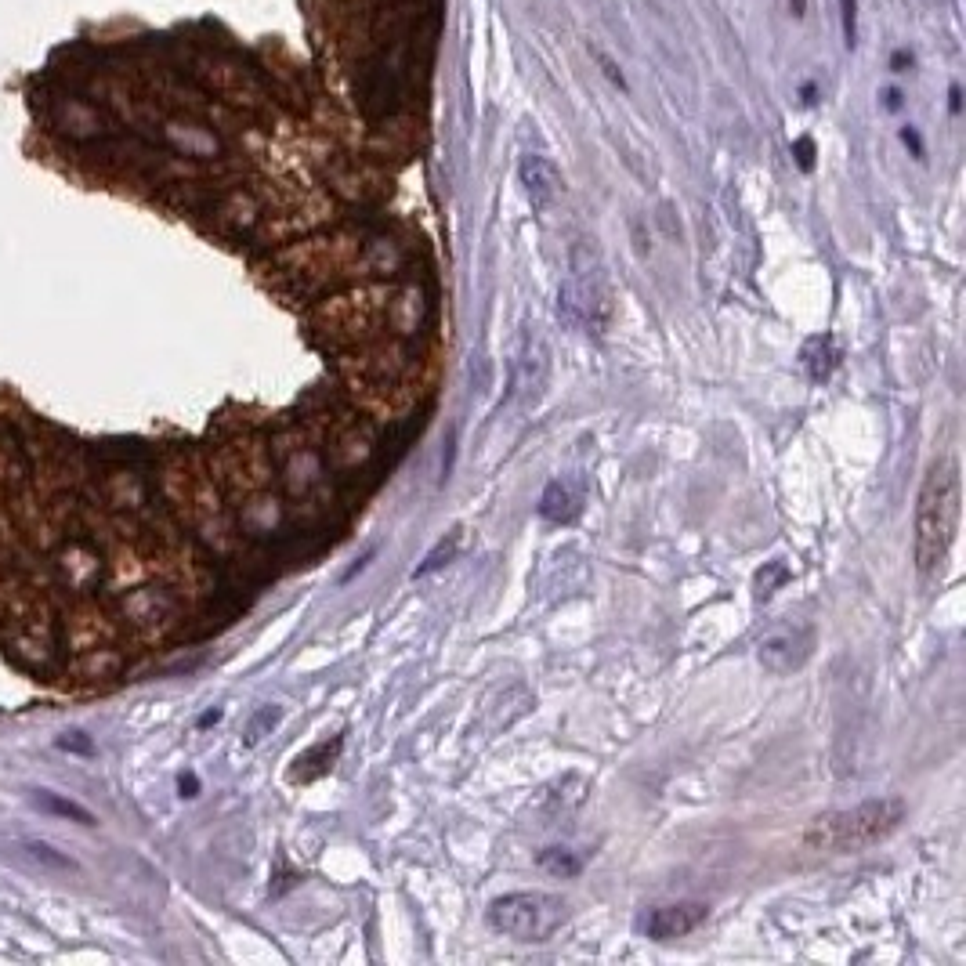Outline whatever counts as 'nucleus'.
<instances>
[{"mask_svg": "<svg viewBox=\"0 0 966 966\" xmlns=\"http://www.w3.org/2000/svg\"><path fill=\"white\" fill-rule=\"evenodd\" d=\"M905 815H909V807L901 796H876V800H862V804L843 807V811L818 815L807 825L804 843L829 854L865 851V847H876V843L898 833Z\"/></svg>", "mask_w": 966, "mask_h": 966, "instance_id": "f03ea898", "label": "nucleus"}, {"mask_svg": "<svg viewBox=\"0 0 966 966\" xmlns=\"http://www.w3.org/2000/svg\"><path fill=\"white\" fill-rule=\"evenodd\" d=\"M337 753H341V739H333V742H319V746L308 749L304 757H297V768H301V764H312V768H304L297 778H304V782H308V778H315V775H326V771L333 768V760H337Z\"/></svg>", "mask_w": 966, "mask_h": 966, "instance_id": "4468645a", "label": "nucleus"}, {"mask_svg": "<svg viewBox=\"0 0 966 966\" xmlns=\"http://www.w3.org/2000/svg\"><path fill=\"white\" fill-rule=\"evenodd\" d=\"M26 851H29V858H37V862L51 865V869H76L73 858H66V854H58L55 847H48V843H40V840H29V843H26Z\"/></svg>", "mask_w": 966, "mask_h": 966, "instance_id": "f3484780", "label": "nucleus"}, {"mask_svg": "<svg viewBox=\"0 0 966 966\" xmlns=\"http://www.w3.org/2000/svg\"><path fill=\"white\" fill-rule=\"evenodd\" d=\"M275 720H279V710H272V706H268V710H261L254 720H250V728H247V742H250V746H254V742L261 739V735H265L268 728H272Z\"/></svg>", "mask_w": 966, "mask_h": 966, "instance_id": "6ab92c4d", "label": "nucleus"}, {"mask_svg": "<svg viewBox=\"0 0 966 966\" xmlns=\"http://www.w3.org/2000/svg\"><path fill=\"white\" fill-rule=\"evenodd\" d=\"M398 44H388L384 55H377L362 73L359 102L370 113V120H384L395 109L398 87H402V58H398Z\"/></svg>", "mask_w": 966, "mask_h": 966, "instance_id": "423d86ee", "label": "nucleus"}, {"mask_svg": "<svg viewBox=\"0 0 966 966\" xmlns=\"http://www.w3.org/2000/svg\"><path fill=\"white\" fill-rule=\"evenodd\" d=\"M460 547H464V529H453L449 536H442V540L435 543V550L427 554L424 565H420V569L413 572V576L420 579V576H431V572H438L442 565H449V561H453L456 554H460Z\"/></svg>", "mask_w": 966, "mask_h": 966, "instance_id": "ddd939ff", "label": "nucleus"}, {"mask_svg": "<svg viewBox=\"0 0 966 966\" xmlns=\"http://www.w3.org/2000/svg\"><path fill=\"white\" fill-rule=\"evenodd\" d=\"M883 102H887V109H898V105H901V91H898V87H891V91H887V98H883Z\"/></svg>", "mask_w": 966, "mask_h": 966, "instance_id": "cd10ccee", "label": "nucleus"}, {"mask_svg": "<svg viewBox=\"0 0 966 966\" xmlns=\"http://www.w3.org/2000/svg\"><path fill=\"white\" fill-rule=\"evenodd\" d=\"M583 511V482L579 478H554L540 496V514L547 521H572Z\"/></svg>", "mask_w": 966, "mask_h": 966, "instance_id": "1a4fd4ad", "label": "nucleus"}, {"mask_svg": "<svg viewBox=\"0 0 966 966\" xmlns=\"http://www.w3.org/2000/svg\"><path fill=\"white\" fill-rule=\"evenodd\" d=\"M811 652H815V630L807 623H775L757 641L760 666L778 677L800 670L811 659Z\"/></svg>", "mask_w": 966, "mask_h": 966, "instance_id": "39448f33", "label": "nucleus"}, {"mask_svg": "<svg viewBox=\"0 0 966 966\" xmlns=\"http://www.w3.org/2000/svg\"><path fill=\"white\" fill-rule=\"evenodd\" d=\"M380 4H398V0H380Z\"/></svg>", "mask_w": 966, "mask_h": 966, "instance_id": "7c9ffc66", "label": "nucleus"}, {"mask_svg": "<svg viewBox=\"0 0 966 966\" xmlns=\"http://www.w3.org/2000/svg\"><path fill=\"white\" fill-rule=\"evenodd\" d=\"M558 315L590 337H601L612 326V315H616L612 283H608L605 265H601V257L590 243L572 247L569 272H565L558 290Z\"/></svg>", "mask_w": 966, "mask_h": 966, "instance_id": "7ed1b4c3", "label": "nucleus"}, {"mask_svg": "<svg viewBox=\"0 0 966 966\" xmlns=\"http://www.w3.org/2000/svg\"><path fill=\"white\" fill-rule=\"evenodd\" d=\"M800 362H804L807 377L815 380V384L829 380V377H833V370H836V362H840L836 341L829 337V333H822V337H811V341L804 344V351H800Z\"/></svg>", "mask_w": 966, "mask_h": 966, "instance_id": "9b49d317", "label": "nucleus"}, {"mask_svg": "<svg viewBox=\"0 0 966 966\" xmlns=\"http://www.w3.org/2000/svg\"><path fill=\"white\" fill-rule=\"evenodd\" d=\"M543 377H547V348L540 344L536 333H525V341L518 348V362H514V388L518 391H540Z\"/></svg>", "mask_w": 966, "mask_h": 966, "instance_id": "9d476101", "label": "nucleus"}, {"mask_svg": "<svg viewBox=\"0 0 966 966\" xmlns=\"http://www.w3.org/2000/svg\"><path fill=\"white\" fill-rule=\"evenodd\" d=\"M710 909L702 901H677V905H659V909L644 912L637 919V934L652 941H677L684 934H692L706 923Z\"/></svg>", "mask_w": 966, "mask_h": 966, "instance_id": "0eeeda50", "label": "nucleus"}, {"mask_svg": "<svg viewBox=\"0 0 966 966\" xmlns=\"http://www.w3.org/2000/svg\"><path fill=\"white\" fill-rule=\"evenodd\" d=\"M793 149H796V160H800V167H804V171H811V160H815V145H811V138H800Z\"/></svg>", "mask_w": 966, "mask_h": 966, "instance_id": "4be33fe9", "label": "nucleus"}, {"mask_svg": "<svg viewBox=\"0 0 966 966\" xmlns=\"http://www.w3.org/2000/svg\"><path fill=\"white\" fill-rule=\"evenodd\" d=\"M815 95H818L815 84H804V91H800V98H804V102H815Z\"/></svg>", "mask_w": 966, "mask_h": 966, "instance_id": "c85d7f7f", "label": "nucleus"}, {"mask_svg": "<svg viewBox=\"0 0 966 966\" xmlns=\"http://www.w3.org/2000/svg\"><path fill=\"white\" fill-rule=\"evenodd\" d=\"M58 749H66V753H80V757H87V753H95V742L87 739L84 731H69V735H62V739H58Z\"/></svg>", "mask_w": 966, "mask_h": 966, "instance_id": "a211bd4d", "label": "nucleus"}, {"mask_svg": "<svg viewBox=\"0 0 966 966\" xmlns=\"http://www.w3.org/2000/svg\"><path fill=\"white\" fill-rule=\"evenodd\" d=\"M789 4H793V15H804L807 11V0H789Z\"/></svg>", "mask_w": 966, "mask_h": 966, "instance_id": "c756f323", "label": "nucleus"}, {"mask_svg": "<svg viewBox=\"0 0 966 966\" xmlns=\"http://www.w3.org/2000/svg\"><path fill=\"white\" fill-rule=\"evenodd\" d=\"M218 720H221V710H210L199 717V728H210V724H218Z\"/></svg>", "mask_w": 966, "mask_h": 966, "instance_id": "bb28decb", "label": "nucleus"}, {"mask_svg": "<svg viewBox=\"0 0 966 966\" xmlns=\"http://www.w3.org/2000/svg\"><path fill=\"white\" fill-rule=\"evenodd\" d=\"M536 862H540V869L554 872V876H579L583 872V862L572 851H565V847H547V851H540Z\"/></svg>", "mask_w": 966, "mask_h": 966, "instance_id": "2eb2a0df", "label": "nucleus"}, {"mask_svg": "<svg viewBox=\"0 0 966 966\" xmlns=\"http://www.w3.org/2000/svg\"><path fill=\"white\" fill-rule=\"evenodd\" d=\"M786 579H789L786 561H768V565L757 572V579H753V587H757V601H768V597L775 594V590L782 587Z\"/></svg>", "mask_w": 966, "mask_h": 966, "instance_id": "dca6fc26", "label": "nucleus"}, {"mask_svg": "<svg viewBox=\"0 0 966 966\" xmlns=\"http://www.w3.org/2000/svg\"><path fill=\"white\" fill-rule=\"evenodd\" d=\"M521 185L529 192L532 207H550L561 192V174L547 156H525L521 160Z\"/></svg>", "mask_w": 966, "mask_h": 966, "instance_id": "6e6552de", "label": "nucleus"}, {"mask_svg": "<svg viewBox=\"0 0 966 966\" xmlns=\"http://www.w3.org/2000/svg\"><path fill=\"white\" fill-rule=\"evenodd\" d=\"M597 66L605 69V76H608V80H612V84L619 87V91H626V76L619 73L616 66H612V58H608V55H601V51H597Z\"/></svg>", "mask_w": 966, "mask_h": 966, "instance_id": "412c9836", "label": "nucleus"}, {"mask_svg": "<svg viewBox=\"0 0 966 966\" xmlns=\"http://www.w3.org/2000/svg\"><path fill=\"white\" fill-rule=\"evenodd\" d=\"M959 105H963V87L952 84V91H948V109H952V113H959Z\"/></svg>", "mask_w": 966, "mask_h": 966, "instance_id": "a878e982", "label": "nucleus"}, {"mask_svg": "<svg viewBox=\"0 0 966 966\" xmlns=\"http://www.w3.org/2000/svg\"><path fill=\"white\" fill-rule=\"evenodd\" d=\"M891 69H894V73H905V69H912V51H894Z\"/></svg>", "mask_w": 966, "mask_h": 966, "instance_id": "b1692460", "label": "nucleus"}, {"mask_svg": "<svg viewBox=\"0 0 966 966\" xmlns=\"http://www.w3.org/2000/svg\"><path fill=\"white\" fill-rule=\"evenodd\" d=\"M33 804L44 807V811H51V815L69 818V822H80V825H91V822H95V815H91L87 807L73 804V800H66V796H55L51 789H33Z\"/></svg>", "mask_w": 966, "mask_h": 966, "instance_id": "f8f14e48", "label": "nucleus"}, {"mask_svg": "<svg viewBox=\"0 0 966 966\" xmlns=\"http://www.w3.org/2000/svg\"><path fill=\"white\" fill-rule=\"evenodd\" d=\"M489 927L514 941H547L569 923V901L543 891L503 894L485 912Z\"/></svg>", "mask_w": 966, "mask_h": 966, "instance_id": "20e7f679", "label": "nucleus"}, {"mask_svg": "<svg viewBox=\"0 0 966 966\" xmlns=\"http://www.w3.org/2000/svg\"><path fill=\"white\" fill-rule=\"evenodd\" d=\"M959 514H963V482H959L956 456H948V460L930 467L916 500L912 554H916V569L923 576L941 572V565L948 561V550H952L959 532Z\"/></svg>", "mask_w": 966, "mask_h": 966, "instance_id": "f257e3e1", "label": "nucleus"}, {"mask_svg": "<svg viewBox=\"0 0 966 966\" xmlns=\"http://www.w3.org/2000/svg\"><path fill=\"white\" fill-rule=\"evenodd\" d=\"M840 15H843V40H847V48H854V29H858V4H854V0H840Z\"/></svg>", "mask_w": 966, "mask_h": 966, "instance_id": "aec40b11", "label": "nucleus"}, {"mask_svg": "<svg viewBox=\"0 0 966 966\" xmlns=\"http://www.w3.org/2000/svg\"><path fill=\"white\" fill-rule=\"evenodd\" d=\"M196 793H199L196 775H181V796H196Z\"/></svg>", "mask_w": 966, "mask_h": 966, "instance_id": "393cba45", "label": "nucleus"}, {"mask_svg": "<svg viewBox=\"0 0 966 966\" xmlns=\"http://www.w3.org/2000/svg\"><path fill=\"white\" fill-rule=\"evenodd\" d=\"M901 142L909 145V149H912V156H923V138H919V131H916V127H901Z\"/></svg>", "mask_w": 966, "mask_h": 966, "instance_id": "5701e85b", "label": "nucleus"}]
</instances>
